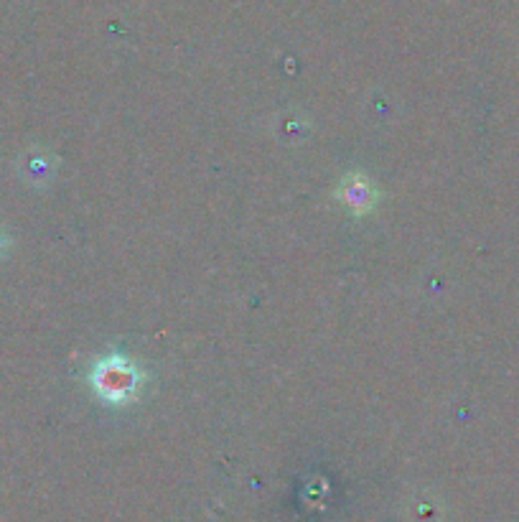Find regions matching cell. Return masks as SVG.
<instances>
[{
	"instance_id": "6da1fadb",
	"label": "cell",
	"mask_w": 519,
	"mask_h": 522,
	"mask_svg": "<svg viewBox=\"0 0 519 522\" xmlns=\"http://www.w3.org/2000/svg\"><path fill=\"white\" fill-rule=\"evenodd\" d=\"M92 388L105 403L110 405H128L140 398L143 388V372L138 365L125 360L123 354H107L100 357L92 367L90 375Z\"/></svg>"
},
{
	"instance_id": "3957f363",
	"label": "cell",
	"mask_w": 519,
	"mask_h": 522,
	"mask_svg": "<svg viewBox=\"0 0 519 522\" xmlns=\"http://www.w3.org/2000/svg\"><path fill=\"white\" fill-rule=\"evenodd\" d=\"M6 247H8V240H6V235L0 232V255H3V250H6Z\"/></svg>"
},
{
	"instance_id": "7a4b0ae2",
	"label": "cell",
	"mask_w": 519,
	"mask_h": 522,
	"mask_svg": "<svg viewBox=\"0 0 519 522\" xmlns=\"http://www.w3.org/2000/svg\"><path fill=\"white\" fill-rule=\"evenodd\" d=\"M339 197L354 214H367L377 207V189H374V184L367 176H346L341 181Z\"/></svg>"
}]
</instances>
